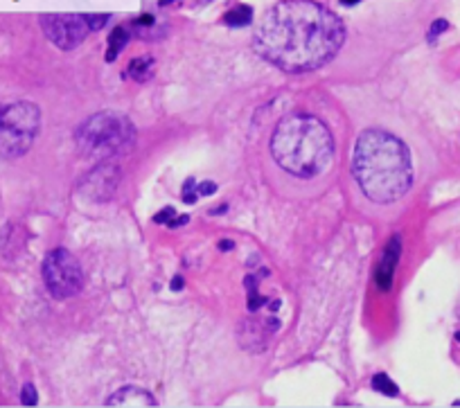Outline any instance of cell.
<instances>
[{
  "instance_id": "obj_1",
  "label": "cell",
  "mask_w": 460,
  "mask_h": 408,
  "mask_svg": "<svg viewBox=\"0 0 460 408\" xmlns=\"http://www.w3.org/2000/svg\"><path fill=\"white\" fill-rule=\"evenodd\" d=\"M345 41V25L314 0H282L255 30L253 46L262 59L285 73H312L330 64Z\"/></svg>"
},
{
  "instance_id": "obj_2",
  "label": "cell",
  "mask_w": 460,
  "mask_h": 408,
  "mask_svg": "<svg viewBox=\"0 0 460 408\" xmlns=\"http://www.w3.org/2000/svg\"><path fill=\"white\" fill-rule=\"evenodd\" d=\"M352 174L370 201H397L413 185L409 147L384 129H366L352 152Z\"/></svg>"
},
{
  "instance_id": "obj_3",
  "label": "cell",
  "mask_w": 460,
  "mask_h": 408,
  "mask_svg": "<svg viewBox=\"0 0 460 408\" xmlns=\"http://www.w3.org/2000/svg\"><path fill=\"white\" fill-rule=\"evenodd\" d=\"M271 156L296 179H314L330 167L334 138L316 115L294 113L280 120L271 136Z\"/></svg>"
},
{
  "instance_id": "obj_4",
  "label": "cell",
  "mask_w": 460,
  "mask_h": 408,
  "mask_svg": "<svg viewBox=\"0 0 460 408\" xmlns=\"http://www.w3.org/2000/svg\"><path fill=\"white\" fill-rule=\"evenodd\" d=\"M77 149L91 161H109L113 156L129 152L136 143V127L127 115L104 111L95 113L77 129Z\"/></svg>"
},
{
  "instance_id": "obj_5",
  "label": "cell",
  "mask_w": 460,
  "mask_h": 408,
  "mask_svg": "<svg viewBox=\"0 0 460 408\" xmlns=\"http://www.w3.org/2000/svg\"><path fill=\"white\" fill-rule=\"evenodd\" d=\"M41 129V111L32 102L0 106V158H21L30 152Z\"/></svg>"
},
{
  "instance_id": "obj_6",
  "label": "cell",
  "mask_w": 460,
  "mask_h": 408,
  "mask_svg": "<svg viewBox=\"0 0 460 408\" xmlns=\"http://www.w3.org/2000/svg\"><path fill=\"white\" fill-rule=\"evenodd\" d=\"M43 282L57 300L77 296L84 287V271L77 257L66 248H55L43 260Z\"/></svg>"
},
{
  "instance_id": "obj_7",
  "label": "cell",
  "mask_w": 460,
  "mask_h": 408,
  "mask_svg": "<svg viewBox=\"0 0 460 408\" xmlns=\"http://www.w3.org/2000/svg\"><path fill=\"white\" fill-rule=\"evenodd\" d=\"M41 28L59 50H75L91 32L86 14H46L41 16Z\"/></svg>"
},
{
  "instance_id": "obj_8",
  "label": "cell",
  "mask_w": 460,
  "mask_h": 408,
  "mask_svg": "<svg viewBox=\"0 0 460 408\" xmlns=\"http://www.w3.org/2000/svg\"><path fill=\"white\" fill-rule=\"evenodd\" d=\"M120 183V170L111 163H100L91 174L84 179V197L91 201H109Z\"/></svg>"
},
{
  "instance_id": "obj_9",
  "label": "cell",
  "mask_w": 460,
  "mask_h": 408,
  "mask_svg": "<svg viewBox=\"0 0 460 408\" xmlns=\"http://www.w3.org/2000/svg\"><path fill=\"white\" fill-rule=\"evenodd\" d=\"M400 253H402V239L400 235H395V237H391V242H388L382 262H379L377 266V285L382 291L391 289L393 276H395V269H397V260H400Z\"/></svg>"
},
{
  "instance_id": "obj_10",
  "label": "cell",
  "mask_w": 460,
  "mask_h": 408,
  "mask_svg": "<svg viewBox=\"0 0 460 408\" xmlns=\"http://www.w3.org/2000/svg\"><path fill=\"white\" fill-rule=\"evenodd\" d=\"M156 397H152L147 390L136 388V386L120 388L106 399V406H156Z\"/></svg>"
},
{
  "instance_id": "obj_11",
  "label": "cell",
  "mask_w": 460,
  "mask_h": 408,
  "mask_svg": "<svg viewBox=\"0 0 460 408\" xmlns=\"http://www.w3.org/2000/svg\"><path fill=\"white\" fill-rule=\"evenodd\" d=\"M152 70H154L152 57H140V59L131 61L129 70H127V77H134L136 82H145V79H149Z\"/></svg>"
},
{
  "instance_id": "obj_12",
  "label": "cell",
  "mask_w": 460,
  "mask_h": 408,
  "mask_svg": "<svg viewBox=\"0 0 460 408\" xmlns=\"http://www.w3.org/2000/svg\"><path fill=\"white\" fill-rule=\"evenodd\" d=\"M127 41H129V30L115 28L113 34H111V39H109V55H106V59L113 61L115 57H118V52L127 46Z\"/></svg>"
},
{
  "instance_id": "obj_13",
  "label": "cell",
  "mask_w": 460,
  "mask_h": 408,
  "mask_svg": "<svg viewBox=\"0 0 460 408\" xmlns=\"http://www.w3.org/2000/svg\"><path fill=\"white\" fill-rule=\"evenodd\" d=\"M251 19H253L251 7H244V5L233 10L230 14H226V23H228L230 28H244V25L251 23Z\"/></svg>"
},
{
  "instance_id": "obj_14",
  "label": "cell",
  "mask_w": 460,
  "mask_h": 408,
  "mask_svg": "<svg viewBox=\"0 0 460 408\" xmlns=\"http://www.w3.org/2000/svg\"><path fill=\"white\" fill-rule=\"evenodd\" d=\"M373 388L379 390L382 395H388V397H395V395L400 393V390H397V386L393 384V381L388 379L384 372H379V375L373 377Z\"/></svg>"
},
{
  "instance_id": "obj_15",
  "label": "cell",
  "mask_w": 460,
  "mask_h": 408,
  "mask_svg": "<svg viewBox=\"0 0 460 408\" xmlns=\"http://www.w3.org/2000/svg\"><path fill=\"white\" fill-rule=\"evenodd\" d=\"M86 21L91 32H97V30H102L109 23V14H86Z\"/></svg>"
},
{
  "instance_id": "obj_16",
  "label": "cell",
  "mask_w": 460,
  "mask_h": 408,
  "mask_svg": "<svg viewBox=\"0 0 460 408\" xmlns=\"http://www.w3.org/2000/svg\"><path fill=\"white\" fill-rule=\"evenodd\" d=\"M21 402H23L25 406H34V404L39 402L37 388H34L32 384H25L23 386V393H21Z\"/></svg>"
},
{
  "instance_id": "obj_17",
  "label": "cell",
  "mask_w": 460,
  "mask_h": 408,
  "mask_svg": "<svg viewBox=\"0 0 460 408\" xmlns=\"http://www.w3.org/2000/svg\"><path fill=\"white\" fill-rule=\"evenodd\" d=\"M174 215H176L174 208H165V210H163L161 215L154 217V221H156V224H167V221H170V217H174Z\"/></svg>"
},
{
  "instance_id": "obj_18",
  "label": "cell",
  "mask_w": 460,
  "mask_h": 408,
  "mask_svg": "<svg viewBox=\"0 0 460 408\" xmlns=\"http://www.w3.org/2000/svg\"><path fill=\"white\" fill-rule=\"evenodd\" d=\"M447 28H449V25H447V21H436V23H433V28H431V34H429V39L438 37V34L445 32Z\"/></svg>"
},
{
  "instance_id": "obj_19",
  "label": "cell",
  "mask_w": 460,
  "mask_h": 408,
  "mask_svg": "<svg viewBox=\"0 0 460 408\" xmlns=\"http://www.w3.org/2000/svg\"><path fill=\"white\" fill-rule=\"evenodd\" d=\"M217 190V185L215 183H210V181H206V183H201L199 185V192L203 194V197H208V194H212Z\"/></svg>"
},
{
  "instance_id": "obj_20",
  "label": "cell",
  "mask_w": 460,
  "mask_h": 408,
  "mask_svg": "<svg viewBox=\"0 0 460 408\" xmlns=\"http://www.w3.org/2000/svg\"><path fill=\"white\" fill-rule=\"evenodd\" d=\"M172 289H183V278H174V282H172Z\"/></svg>"
},
{
  "instance_id": "obj_21",
  "label": "cell",
  "mask_w": 460,
  "mask_h": 408,
  "mask_svg": "<svg viewBox=\"0 0 460 408\" xmlns=\"http://www.w3.org/2000/svg\"><path fill=\"white\" fill-rule=\"evenodd\" d=\"M228 248H233V242H221V251H228Z\"/></svg>"
},
{
  "instance_id": "obj_22",
  "label": "cell",
  "mask_w": 460,
  "mask_h": 408,
  "mask_svg": "<svg viewBox=\"0 0 460 408\" xmlns=\"http://www.w3.org/2000/svg\"><path fill=\"white\" fill-rule=\"evenodd\" d=\"M345 5H355V3H359V0H343Z\"/></svg>"
},
{
  "instance_id": "obj_23",
  "label": "cell",
  "mask_w": 460,
  "mask_h": 408,
  "mask_svg": "<svg viewBox=\"0 0 460 408\" xmlns=\"http://www.w3.org/2000/svg\"><path fill=\"white\" fill-rule=\"evenodd\" d=\"M172 0H161V5H170Z\"/></svg>"
},
{
  "instance_id": "obj_24",
  "label": "cell",
  "mask_w": 460,
  "mask_h": 408,
  "mask_svg": "<svg viewBox=\"0 0 460 408\" xmlns=\"http://www.w3.org/2000/svg\"><path fill=\"white\" fill-rule=\"evenodd\" d=\"M456 312H458V318H460V303H458V309H456Z\"/></svg>"
},
{
  "instance_id": "obj_25",
  "label": "cell",
  "mask_w": 460,
  "mask_h": 408,
  "mask_svg": "<svg viewBox=\"0 0 460 408\" xmlns=\"http://www.w3.org/2000/svg\"><path fill=\"white\" fill-rule=\"evenodd\" d=\"M456 339H458V341H460V332H458V334H456Z\"/></svg>"
}]
</instances>
